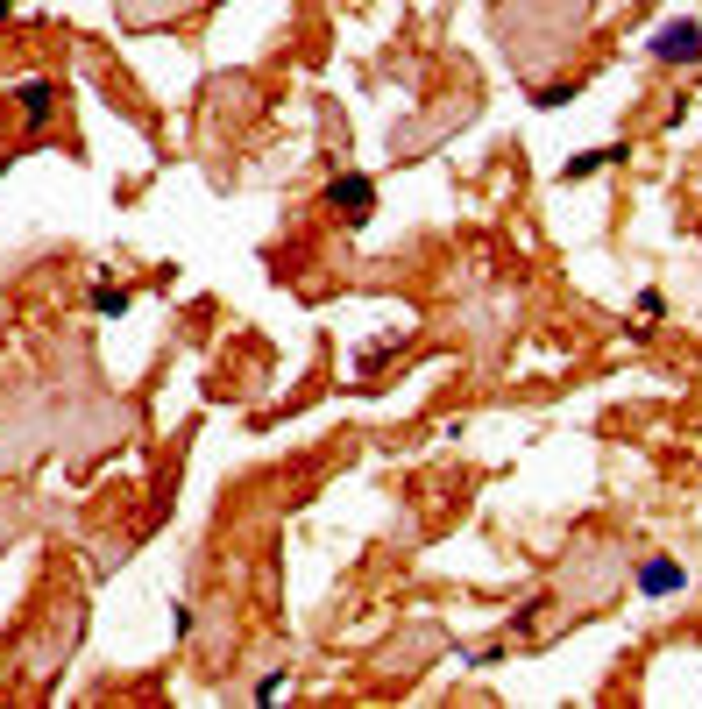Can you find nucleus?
Returning <instances> with one entry per match:
<instances>
[{"mask_svg": "<svg viewBox=\"0 0 702 709\" xmlns=\"http://www.w3.org/2000/svg\"><path fill=\"white\" fill-rule=\"evenodd\" d=\"M660 57H702V29L695 22H667L660 29Z\"/></svg>", "mask_w": 702, "mask_h": 709, "instance_id": "2", "label": "nucleus"}, {"mask_svg": "<svg viewBox=\"0 0 702 709\" xmlns=\"http://www.w3.org/2000/svg\"><path fill=\"white\" fill-rule=\"evenodd\" d=\"M327 199L341 206V220H355V227H362V220H369V206H376V185H369V178H334V192H327Z\"/></svg>", "mask_w": 702, "mask_h": 709, "instance_id": "1", "label": "nucleus"}, {"mask_svg": "<svg viewBox=\"0 0 702 709\" xmlns=\"http://www.w3.org/2000/svg\"><path fill=\"white\" fill-rule=\"evenodd\" d=\"M639 589H646V596H667V589H681V568H674V561H646V568H639Z\"/></svg>", "mask_w": 702, "mask_h": 709, "instance_id": "3", "label": "nucleus"}]
</instances>
